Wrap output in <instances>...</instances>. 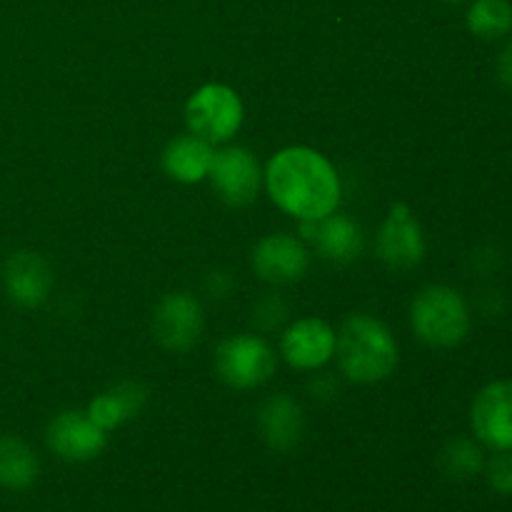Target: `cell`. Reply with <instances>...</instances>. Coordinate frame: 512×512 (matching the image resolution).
Returning <instances> with one entry per match:
<instances>
[{
    "label": "cell",
    "mask_w": 512,
    "mask_h": 512,
    "mask_svg": "<svg viewBox=\"0 0 512 512\" xmlns=\"http://www.w3.org/2000/svg\"><path fill=\"white\" fill-rule=\"evenodd\" d=\"M40 475V460L25 440L15 435H0V488L23 493L35 485Z\"/></svg>",
    "instance_id": "18"
},
{
    "label": "cell",
    "mask_w": 512,
    "mask_h": 512,
    "mask_svg": "<svg viewBox=\"0 0 512 512\" xmlns=\"http://www.w3.org/2000/svg\"><path fill=\"white\" fill-rule=\"evenodd\" d=\"M340 373L360 385L383 383L400 363V348L388 325L370 313H353L335 335Z\"/></svg>",
    "instance_id": "2"
},
{
    "label": "cell",
    "mask_w": 512,
    "mask_h": 512,
    "mask_svg": "<svg viewBox=\"0 0 512 512\" xmlns=\"http://www.w3.org/2000/svg\"><path fill=\"white\" fill-rule=\"evenodd\" d=\"M3 290L10 303L18 308H40L53 293V268L48 260L35 250H15L8 255L0 270Z\"/></svg>",
    "instance_id": "10"
},
{
    "label": "cell",
    "mask_w": 512,
    "mask_h": 512,
    "mask_svg": "<svg viewBox=\"0 0 512 512\" xmlns=\"http://www.w3.org/2000/svg\"><path fill=\"white\" fill-rule=\"evenodd\" d=\"M208 178L213 183L215 195L225 205L245 208L258 198L260 185H263V170H260L258 158L248 148L225 145V148L215 150Z\"/></svg>",
    "instance_id": "6"
},
{
    "label": "cell",
    "mask_w": 512,
    "mask_h": 512,
    "mask_svg": "<svg viewBox=\"0 0 512 512\" xmlns=\"http://www.w3.org/2000/svg\"><path fill=\"white\" fill-rule=\"evenodd\" d=\"M498 78L505 88L512 90V40L498 55Z\"/></svg>",
    "instance_id": "23"
},
{
    "label": "cell",
    "mask_w": 512,
    "mask_h": 512,
    "mask_svg": "<svg viewBox=\"0 0 512 512\" xmlns=\"http://www.w3.org/2000/svg\"><path fill=\"white\" fill-rule=\"evenodd\" d=\"M280 353L295 370H318L335 355V330L323 318H300L280 338Z\"/></svg>",
    "instance_id": "13"
},
{
    "label": "cell",
    "mask_w": 512,
    "mask_h": 512,
    "mask_svg": "<svg viewBox=\"0 0 512 512\" xmlns=\"http://www.w3.org/2000/svg\"><path fill=\"white\" fill-rule=\"evenodd\" d=\"M288 315V308H285L283 300L278 295H268L265 300H260V305L255 308V323L260 325L263 330H275Z\"/></svg>",
    "instance_id": "22"
},
{
    "label": "cell",
    "mask_w": 512,
    "mask_h": 512,
    "mask_svg": "<svg viewBox=\"0 0 512 512\" xmlns=\"http://www.w3.org/2000/svg\"><path fill=\"white\" fill-rule=\"evenodd\" d=\"M470 423L483 445L512 450V380H495L475 395Z\"/></svg>",
    "instance_id": "11"
},
{
    "label": "cell",
    "mask_w": 512,
    "mask_h": 512,
    "mask_svg": "<svg viewBox=\"0 0 512 512\" xmlns=\"http://www.w3.org/2000/svg\"><path fill=\"white\" fill-rule=\"evenodd\" d=\"M203 305L188 290L163 295L153 310V338L170 353H185L203 335Z\"/></svg>",
    "instance_id": "7"
},
{
    "label": "cell",
    "mask_w": 512,
    "mask_h": 512,
    "mask_svg": "<svg viewBox=\"0 0 512 512\" xmlns=\"http://www.w3.org/2000/svg\"><path fill=\"white\" fill-rule=\"evenodd\" d=\"M310 253L295 235H265L253 248V270L260 280L270 285L298 283L308 273Z\"/></svg>",
    "instance_id": "12"
},
{
    "label": "cell",
    "mask_w": 512,
    "mask_h": 512,
    "mask_svg": "<svg viewBox=\"0 0 512 512\" xmlns=\"http://www.w3.org/2000/svg\"><path fill=\"white\" fill-rule=\"evenodd\" d=\"M465 23L470 33L483 40L503 38L512 30V3L510 0H473Z\"/></svg>",
    "instance_id": "19"
},
{
    "label": "cell",
    "mask_w": 512,
    "mask_h": 512,
    "mask_svg": "<svg viewBox=\"0 0 512 512\" xmlns=\"http://www.w3.org/2000/svg\"><path fill=\"white\" fill-rule=\"evenodd\" d=\"M255 423H258V433L265 440V445L278 450V453L295 450L305 435L303 408L288 393L268 395L260 403Z\"/></svg>",
    "instance_id": "14"
},
{
    "label": "cell",
    "mask_w": 512,
    "mask_h": 512,
    "mask_svg": "<svg viewBox=\"0 0 512 512\" xmlns=\"http://www.w3.org/2000/svg\"><path fill=\"white\" fill-rule=\"evenodd\" d=\"M268 195L298 220H323L340 203V178L323 153L305 145L278 150L263 170Z\"/></svg>",
    "instance_id": "1"
},
{
    "label": "cell",
    "mask_w": 512,
    "mask_h": 512,
    "mask_svg": "<svg viewBox=\"0 0 512 512\" xmlns=\"http://www.w3.org/2000/svg\"><path fill=\"white\" fill-rule=\"evenodd\" d=\"M425 233L408 203H395L378 233V255L388 268L413 270L425 260Z\"/></svg>",
    "instance_id": "9"
},
{
    "label": "cell",
    "mask_w": 512,
    "mask_h": 512,
    "mask_svg": "<svg viewBox=\"0 0 512 512\" xmlns=\"http://www.w3.org/2000/svg\"><path fill=\"white\" fill-rule=\"evenodd\" d=\"M490 488L500 495H512V450H495L483 468Z\"/></svg>",
    "instance_id": "21"
},
{
    "label": "cell",
    "mask_w": 512,
    "mask_h": 512,
    "mask_svg": "<svg viewBox=\"0 0 512 512\" xmlns=\"http://www.w3.org/2000/svg\"><path fill=\"white\" fill-rule=\"evenodd\" d=\"M440 468L453 480H470L483 473L485 453L475 440L455 438L440 453Z\"/></svg>",
    "instance_id": "20"
},
{
    "label": "cell",
    "mask_w": 512,
    "mask_h": 512,
    "mask_svg": "<svg viewBox=\"0 0 512 512\" xmlns=\"http://www.w3.org/2000/svg\"><path fill=\"white\" fill-rule=\"evenodd\" d=\"M50 453L65 463H90L108 445V433L85 410H63L45 430Z\"/></svg>",
    "instance_id": "8"
},
{
    "label": "cell",
    "mask_w": 512,
    "mask_h": 512,
    "mask_svg": "<svg viewBox=\"0 0 512 512\" xmlns=\"http://www.w3.org/2000/svg\"><path fill=\"white\" fill-rule=\"evenodd\" d=\"M275 368L278 358L263 335H230L215 348V373L235 390L260 388L273 378Z\"/></svg>",
    "instance_id": "4"
},
{
    "label": "cell",
    "mask_w": 512,
    "mask_h": 512,
    "mask_svg": "<svg viewBox=\"0 0 512 512\" xmlns=\"http://www.w3.org/2000/svg\"><path fill=\"white\" fill-rule=\"evenodd\" d=\"M145 403H148V388L140 383H133V380H125V383H118L113 385V388L105 390V393L95 395L85 413H88L105 433H110V430L123 428L125 423L138 418L140 410L145 408Z\"/></svg>",
    "instance_id": "17"
},
{
    "label": "cell",
    "mask_w": 512,
    "mask_h": 512,
    "mask_svg": "<svg viewBox=\"0 0 512 512\" xmlns=\"http://www.w3.org/2000/svg\"><path fill=\"white\" fill-rule=\"evenodd\" d=\"M245 108L240 95L230 85L208 83L195 90L185 103L188 133L208 140L210 145L228 143L240 130Z\"/></svg>",
    "instance_id": "5"
},
{
    "label": "cell",
    "mask_w": 512,
    "mask_h": 512,
    "mask_svg": "<svg viewBox=\"0 0 512 512\" xmlns=\"http://www.w3.org/2000/svg\"><path fill=\"white\" fill-rule=\"evenodd\" d=\"M213 145L193 133L175 135L163 150V170L175 183L193 185L208 178L213 165Z\"/></svg>",
    "instance_id": "16"
},
{
    "label": "cell",
    "mask_w": 512,
    "mask_h": 512,
    "mask_svg": "<svg viewBox=\"0 0 512 512\" xmlns=\"http://www.w3.org/2000/svg\"><path fill=\"white\" fill-rule=\"evenodd\" d=\"M410 325L430 348H455L468 338L470 308L450 285H428L410 305Z\"/></svg>",
    "instance_id": "3"
},
{
    "label": "cell",
    "mask_w": 512,
    "mask_h": 512,
    "mask_svg": "<svg viewBox=\"0 0 512 512\" xmlns=\"http://www.w3.org/2000/svg\"><path fill=\"white\" fill-rule=\"evenodd\" d=\"M310 243L315 245L318 255L328 263L350 265L363 255L365 235L363 228L348 215L330 213L323 220H315V230Z\"/></svg>",
    "instance_id": "15"
},
{
    "label": "cell",
    "mask_w": 512,
    "mask_h": 512,
    "mask_svg": "<svg viewBox=\"0 0 512 512\" xmlns=\"http://www.w3.org/2000/svg\"><path fill=\"white\" fill-rule=\"evenodd\" d=\"M230 285H233V280H230L225 273H213V275H210L208 288H210V293L218 295V298H225V293H228V290H230Z\"/></svg>",
    "instance_id": "25"
},
{
    "label": "cell",
    "mask_w": 512,
    "mask_h": 512,
    "mask_svg": "<svg viewBox=\"0 0 512 512\" xmlns=\"http://www.w3.org/2000/svg\"><path fill=\"white\" fill-rule=\"evenodd\" d=\"M310 390H313L318 398H330V395L338 393V385L333 383V378H330L328 373H323V375H315V380L310 383Z\"/></svg>",
    "instance_id": "24"
},
{
    "label": "cell",
    "mask_w": 512,
    "mask_h": 512,
    "mask_svg": "<svg viewBox=\"0 0 512 512\" xmlns=\"http://www.w3.org/2000/svg\"><path fill=\"white\" fill-rule=\"evenodd\" d=\"M440 3H448V5H458V3H465V0H440Z\"/></svg>",
    "instance_id": "26"
}]
</instances>
